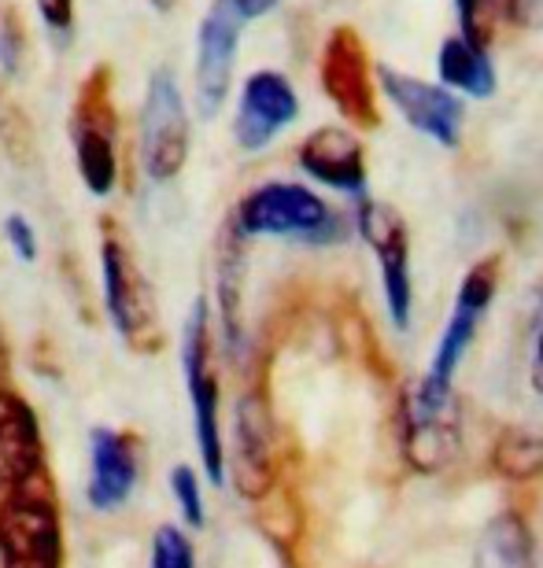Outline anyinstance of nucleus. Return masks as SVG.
<instances>
[{"label": "nucleus", "instance_id": "12", "mask_svg": "<svg viewBox=\"0 0 543 568\" xmlns=\"http://www.w3.org/2000/svg\"><path fill=\"white\" fill-rule=\"evenodd\" d=\"M241 16L230 0H214L200 22L197 38V111L203 119L219 115L233 82V60L241 44Z\"/></svg>", "mask_w": 543, "mask_h": 568}, {"label": "nucleus", "instance_id": "3", "mask_svg": "<svg viewBox=\"0 0 543 568\" xmlns=\"http://www.w3.org/2000/svg\"><path fill=\"white\" fill-rule=\"evenodd\" d=\"M0 568H63V528L41 480L0 503Z\"/></svg>", "mask_w": 543, "mask_h": 568}, {"label": "nucleus", "instance_id": "26", "mask_svg": "<svg viewBox=\"0 0 543 568\" xmlns=\"http://www.w3.org/2000/svg\"><path fill=\"white\" fill-rule=\"evenodd\" d=\"M529 384H533L536 395H543V288H540L536 317H533V358H529Z\"/></svg>", "mask_w": 543, "mask_h": 568}, {"label": "nucleus", "instance_id": "16", "mask_svg": "<svg viewBox=\"0 0 543 568\" xmlns=\"http://www.w3.org/2000/svg\"><path fill=\"white\" fill-rule=\"evenodd\" d=\"M138 476L141 465L130 436L104 425L89 432V506L100 509V514L127 506L133 487H138Z\"/></svg>", "mask_w": 543, "mask_h": 568}, {"label": "nucleus", "instance_id": "7", "mask_svg": "<svg viewBox=\"0 0 543 568\" xmlns=\"http://www.w3.org/2000/svg\"><path fill=\"white\" fill-rule=\"evenodd\" d=\"M495 288H500V263H495V258H481L477 266H470V274L462 277L459 292H455V303H451L444 333L436 339L429 373L422 377L425 388L455 392V373L462 369V358H466L473 336H477L484 314H489Z\"/></svg>", "mask_w": 543, "mask_h": 568}, {"label": "nucleus", "instance_id": "5", "mask_svg": "<svg viewBox=\"0 0 543 568\" xmlns=\"http://www.w3.org/2000/svg\"><path fill=\"white\" fill-rule=\"evenodd\" d=\"M355 230L370 252L378 255L381 284H384V306H389L392 325L406 333L414 322V277H411V233L400 211L378 200H359L355 207Z\"/></svg>", "mask_w": 543, "mask_h": 568}, {"label": "nucleus", "instance_id": "24", "mask_svg": "<svg viewBox=\"0 0 543 568\" xmlns=\"http://www.w3.org/2000/svg\"><path fill=\"white\" fill-rule=\"evenodd\" d=\"M489 8V0H455V11H459V27L462 33L459 38H466L470 44H477V49L489 52L492 44V33L481 27V11Z\"/></svg>", "mask_w": 543, "mask_h": 568}, {"label": "nucleus", "instance_id": "18", "mask_svg": "<svg viewBox=\"0 0 543 568\" xmlns=\"http://www.w3.org/2000/svg\"><path fill=\"white\" fill-rule=\"evenodd\" d=\"M436 71H440V85L459 89L462 97H473V100H489L495 93V85H500L489 52L470 44L466 38H459V33L440 44Z\"/></svg>", "mask_w": 543, "mask_h": 568}, {"label": "nucleus", "instance_id": "2", "mask_svg": "<svg viewBox=\"0 0 543 568\" xmlns=\"http://www.w3.org/2000/svg\"><path fill=\"white\" fill-rule=\"evenodd\" d=\"M181 373L192 403V428H197V450L211 484H225V439L219 417V381L211 366V325L208 303L197 300L189 311L185 333H181Z\"/></svg>", "mask_w": 543, "mask_h": 568}, {"label": "nucleus", "instance_id": "25", "mask_svg": "<svg viewBox=\"0 0 543 568\" xmlns=\"http://www.w3.org/2000/svg\"><path fill=\"white\" fill-rule=\"evenodd\" d=\"M4 236H8V244L16 247V255L22 263H33V258H38V236H33V225L22 219V214H8Z\"/></svg>", "mask_w": 543, "mask_h": 568}, {"label": "nucleus", "instance_id": "27", "mask_svg": "<svg viewBox=\"0 0 543 568\" xmlns=\"http://www.w3.org/2000/svg\"><path fill=\"white\" fill-rule=\"evenodd\" d=\"M38 11H41V19L49 22L52 30H71V22H74V0H38Z\"/></svg>", "mask_w": 543, "mask_h": 568}, {"label": "nucleus", "instance_id": "15", "mask_svg": "<svg viewBox=\"0 0 543 568\" xmlns=\"http://www.w3.org/2000/svg\"><path fill=\"white\" fill-rule=\"evenodd\" d=\"M274 428L259 399H241L233 414V484L244 498H263L274 484Z\"/></svg>", "mask_w": 543, "mask_h": 568}, {"label": "nucleus", "instance_id": "21", "mask_svg": "<svg viewBox=\"0 0 543 568\" xmlns=\"http://www.w3.org/2000/svg\"><path fill=\"white\" fill-rule=\"evenodd\" d=\"M244 236L233 230L222 233L219 244V306H222V322L230 339H237V311H241V277H244V252H241Z\"/></svg>", "mask_w": 543, "mask_h": 568}, {"label": "nucleus", "instance_id": "22", "mask_svg": "<svg viewBox=\"0 0 543 568\" xmlns=\"http://www.w3.org/2000/svg\"><path fill=\"white\" fill-rule=\"evenodd\" d=\"M149 568H197V550L192 539L174 525H163L155 531L152 550H149Z\"/></svg>", "mask_w": 543, "mask_h": 568}, {"label": "nucleus", "instance_id": "11", "mask_svg": "<svg viewBox=\"0 0 543 568\" xmlns=\"http://www.w3.org/2000/svg\"><path fill=\"white\" fill-rule=\"evenodd\" d=\"M108 71H97L82 89L74 111V148H78V170L93 196H108L115 189L119 178V159H115V115L108 104Z\"/></svg>", "mask_w": 543, "mask_h": 568}, {"label": "nucleus", "instance_id": "20", "mask_svg": "<svg viewBox=\"0 0 543 568\" xmlns=\"http://www.w3.org/2000/svg\"><path fill=\"white\" fill-rule=\"evenodd\" d=\"M492 462L506 480L525 484L536 480L543 473V436L533 428H506L500 439H495Z\"/></svg>", "mask_w": 543, "mask_h": 568}, {"label": "nucleus", "instance_id": "17", "mask_svg": "<svg viewBox=\"0 0 543 568\" xmlns=\"http://www.w3.org/2000/svg\"><path fill=\"white\" fill-rule=\"evenodd\" d=\"M300 166L303 174L322 181L355 203L366 200V155L352 130L344 126H322L300 144Z\"/></svg>", "mask_w": 543, "mask_h": 568}, {"label": "nucleus", "instance_id": "29", "mask_svg": "<svg viewBox=\"0 0 543 568\" xmlns=\"http://www.w3.org/2000/svg\"><path fill=\"white\" fill-rule=\"evenodd\" d=\"M230 4L237 8V16L241 19H255V16H263V11L274 8L278 0H230Z\"/></svg>", "mask_w": 543, "mask_h": 568}, {"label": "nucleus", "instance_id": "8", "mask_svg": "<svg viewBox=\"0 0 543 568\" xmlns=\"http://www.w3.org/2000/svg\"><path fill=\"white\" fill-rule=\"evenodd\" d=\"M141 159L152 181H171L189 159V111L171 71L149 78L141 108Z\"/></svg>", "mask_w": 543, "mask_h": 568}, {"label": "nucleus", "instance_id": "23", "mask_svg": "<svg viewBox=\"0 0 543 568\" xmlns=\"http://www.w3.org/2000/svg\"><path fill=\"white\" fill-rule=\"evenodd\" d=\"M171 491H174V503H178V514L185 520L189 528H203V484L192 465H174L171 469Z\"/></svg>", "mask_w": 543, "mask_h": 568}, {"label": "nucleus", "instance_id": "6", "mask_svg": "<svg viewBox=\"0 0 543 568\" xmlns=\"http://www.w3.org/2000/svg\"><path fill=\"white\" fill-rule=\"evenodd\" d=\"M400 443L403 458L414 473H440L459 458L462 450V422L455 392H433L422 381L414 384L400 410Z\"/></svg>", "mask_w": 543, "mask_h": 568}, {"label": "nucleus", "instance_id": "19", "mask_svg": "<svg viewBox=\"0 0 543 568\" xmlns=\"http://www.w3.org/2000/svg\"><path fill=\"white\" fill-rule=\"evenodd\" d=\"M473 568H533V536H529L525 520L511 514L495 517L477 542Z\"/></svg>", "mask_w": 543, "mask_h": 568}, {"label": "nucleus", "instance_id": "1", "mask_svg": "<svg viewBox=\"0 0 543 568\" xmlns=\"http://www.w3.org/2000/svg\"><path fill=\"white\" fill-rule=\"evenodd\" d=\"M233 230L241 236H281L303 244H336L348 225L319 192L296 181H267L241 200L233 214Z\"/></svg>", "mask_w": 543, "mask_h": 568}, {"label": "nucleus", "instance_id": "9", "mask_svg": "<svg viewBox=\"0 0 543 568\" xmlns=\"http://www.w3.org/2000/svg\"><path fill=\"white\" fill-rule=\"evenodd\" d=\"M322 89L348 122L359 130H373L381 122L378 89H373L370 52L355 27H336L322 49Z\"/></svg>", "mask_w": 543, "mask_h": 568}, {"label": "nucleus", "instance_id": "13", "mask_svg": "<svg viewBox=\"0 0 543 568\" xmlns=\"http://www.w3.org/2000/svg\"><path fill=\"white\" fill-rule=\"evenodd\" d=\"M296 115H300V97L289 78L278 71H255L241 89L233 138L244 152H263L281 130L296 122Z\"/></svg>", "mask_w": 543, "mask_h": 568}, {"label": "nucleus", "instance_id": "4", "mask_svg": "<svg viewBox=\"0 0 543 568\" xmlns=\"http://www.w3.org/2000/svg\"><path fill=\"white\" fill-rule=\"evenodd\" d=\"M100 274H104V303L119 339H127L133 351L160 347V306H155L152 284L115 233H108L100 244Z\"/></svg>", "mask_w": 543, "mask_h": 568}, {"label": "nucleus", "instance_id": "10", "mask_svg": "<svg viewBox=\"0 0 543 568\" xmlns=\"http://www.w3.org/2000/svg\"><path fill=\"white\" fill-rule=\"evenodd\" d=\"M378 85H381V93L395 104V111H400V115L411 122L422 138L436 141L440 148L459 144L466 111H462V100L451 93V89L422 82V78L395 71V67H389V63L378 67Z\"/></svg>", "mask_w": 543, "mask_h": 568}, {"label": "nucleus", "instance_id": "28", "mask_svg": "<svg viewBox=\"0 0 543 568\" xmlns=\"http://www.w3.org/2000/svg\"><path fill=\"white\" fill-rule=\"evenodd\" d=\"M19 44H22V33L16 27V19L8 16V22L0 27V63H4V71H16L19 67Z\"/></svg>", "mask_w": 543, "mask_h": 568}, {"label": "nucleus", "instance_id": "14", "mask_svg": "<svg viewBox=\"0 0 543 568\" xmlns=\"http://www.w3.org/2000/svg\"><path fill=\"white\" fill-rule=\"evenodd\" d=\"M44 443L38 414L16 392H0V495L41 480Z\"/></svg>", "mask_w": 543, "mask_h": 568}]
</instances>
